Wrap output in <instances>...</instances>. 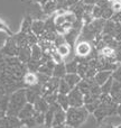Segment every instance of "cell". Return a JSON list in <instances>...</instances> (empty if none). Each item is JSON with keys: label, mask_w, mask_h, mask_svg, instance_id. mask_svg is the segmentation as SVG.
I'll use <instances>...</instances> for the list:
<instances>
[{"label": "cell", "mask_w": 121, "mask_h": 128, "mask_svg": "<svg viewBox=\"0 0 121 128\" xmlns=\"http://www.w3.org/2000/svg\"><path fill=\"white\" fill-rule=\"evenodd\" d=\"M51 54H52V58L55 61V63H63L64 62L63 56L57 52V48H54Z\"/></svg>", "instance_id": "obj_41"}, {"label": "cell", "mask_w": 121, "mask_h": 128, "mask_svg": "<svg viewBox=\"0 0 121 128\" xmlns=\"http://www.w3.org/2000/svg\"><path fill=\"white\" fill-rule=\"evenodd\" d=\"M0 32H3V33L8 34L9 37H12V36L15 35V34H13L12 32L10 30V28H9V27L7 26L6 22H4L2 19H0Z\"/></svg>", "instance_id": "obj_39"}, {"label": "cell", "mask_w": 121, "mask_h": 128, "mask_svg": "<svg viewBox=\"0 0 121 128\" xmlns=\"http://www.w3.org/2000/svg\"><path fill=\"white\" fill-rule=\"evenodd\" d=\"M66 74H67V72H66L65 62L56 63L55 68H54V70H53V76L57 78V79H64Z\"/></svg>", "instance_id": "obj_18"}, {"label": "cell", "mask_w": 121, "mask_h": 128, "mask_svg": "<svg viewBox=\"0 0 121 128\" xmlns=\"http://www.w3.org/2000/svg\"><path fill=\"white\" fill-rule=\"evenodd\" d=\"M66 124V111L58 107L56 109L55 114H54V120H53V126H57V125H65Z\"/></svg>", "instance_id": "obj_12"}, {"label": "cell", "mask_w": 121, "mask_h": 128, "mask_svg": "<svg viewBox=\"0 0 121 128\" xmlns=\"http://www.w3.org/2000/svg\"><path fill=\"white\" fill-rule=\"evenodd\" d=\"M37 83H38V81H37V75H36V73L27 72L26 74H25L24 84L26 86V88H28V86H33Z\"/></svg>", "instance_id": "obj_22"}, {"label": "cell", "mask_w": 121, "mask_h": 128, "mask_svg": "<svg viewBox=\"0 0 121 128\" xmlns=\"http://www.w3.org/2000/svg\"><path fill=\"white\" fill-rule=\"evenodd\" d=\"M71 90H72V89H71V86H68L67 82H66L64 79H61L60 86H58V93H62V94H68Z\"/></svg>", "instance_id": "obj_31"}, {"label": "cell", "mask_w": 121, "mask_h": 128, "mask_svg": "<svg viewBox=\"0 0 121 128\" xmlns=\"http://www.w3.org/2000/svg\"><path fill=\"white\" fill-rule=\"evenodd\" d=\"M94 84H97V83H95V81H94V79L84 78V79L81 80V82L79 83L77 88L82 91V93H83V94H86V93L90 92V90L92 89V86H94Z\"/></svg>", "instance_id": "obj_11"}, {"label": "cell", "mask_w": 121, "mask_h": 128, "mask_svg": "<svg viewBox=\"0 0 121 128\" xmlns=\"http://www.w3.org/2000/svg\"><path fill=\"white\" fill-rule=\"evenodd\" d=\"M80 35H81V32L76 30V29H74L72 27V28H71L70 30H68L67 33L64 35V37H65V40H66V43H67V44L72 47V46H74V45L77 43Z\"/></svg>", "instance_id": "obj_7"}, {"label": "cell", "mask_w": 121, "mask_h": 128, "mask_svg": "<svg viewBox=\"0 0 121 128\" xmlns=\"http://www.w3.org/2000/svg\"><path fill=\"white\" fill-rule=\"evenodd\" d=\"M56 102H57L58 106H60L62 109H64L65 111H67V109L70 108V101H68L67 94H62V93H58L57 101Z\"/></svg>", "instance_id": "obj_24"}, {"label": "cell", "mask_w": 121, "mask_h": 128, "mask_svg": "<svg viewBox=\"0 0 121 128\" xmlns=\"http://www.w3.org/2000/svg\"><path fill=\"white\" fill-rule=\"evenodd\" d=\"M98 128H116V127H113L112 125H101V126H99Z\"/></svg>", "instance_id": "obj_53"}, {"label": "cell", "mask_w": 121, "mask_h": 128, "mask_svg": "<svg viewBox=\"0 0 121 128\" xmlns=\"http://www.w3.org/2000/svg\"><path fill=\"white\" fill-rule=\"evenodd\" d=\"M22 126H26L27 128H34L35 126H37V124L35 122V118L31 117V118H28V119L22 120Z\"/></svg>", "instance_id": "obj_43"}, {"label": "cell", "mask_w": 121, "mask_h": 128, "mask_svg": "<svg viewBox=\"0 0 121 128\" xmlns=\"http://www.w3.org/2000/svg\"><path fill=\"white\" fill-rule=\"evenodd\" d=\"M31 1H34V2H37V4H39L40 6H43V4H45V2H47L48 0H31Z\"/></svg>", "instance_id": "obj_51"}, {"label": "cell", "mask_w": 121, "mask_h": 128, "mask_svg": "<svg viewBox=\"0 0 121 128\" xmlns=\"http://www.w3.org/2000/svg\"><path fill=\"white\" fill-rule=\"evenodd\" d=\"M17 58L21 61L22 63L27 64L31 60V48L30 46H24L19 47V52H18Z\"/></svg>", "instance_id": "obj_13"}, {"label": "cell", "mask_w": 121, "mask_h": 128, "mask_svg": "<svg viewBox=\"0 0 121 128\" xmlns=\"http://www.w3.org/2000/svg\"><path fill=\"white\" fill-rule=\"evenodd\" d=\"M65 66H66V72L67 73H77V68H79V61L74 58L72 61L65 63Z\"/></svg>", "instance_id": "obj_28"}, {"label": "cell", "mask_w": 121, "mask_h": 128, "mask_svg": "<svg viewBox=\"0 0 121 128\" xmlns=\"http://www.w3.org/2000/svg\"><path fill=\"white\" fill-rule=\"evenodd\" d=\"M110 96L112 97L113 102L116 104H120L121 102V82H118L113 80L112 88L110 91Z\"/></svg>", "instance_id": "obj_9"}, {"label": "cell", "mask_w": 121, "mask_h": 128, "mask_svg": "<svg viewBox=\"0 0 121 128\" xmlns=\"http://www.w3.org/2000/svg\"><path fill=\"white\" fill-rule=\"evenodd\" d=\"M117 116L121 117V102L118 104V108H117Z\"/></svg>", "instance_id": "obj_52"}, {"label": "cell", "mask_w": 121, "mask_h": 128, "mask_svg": "<svg viewBox=\"0 0 121 128\" xmlns=\"http://www.w3.org/2000/svg\"><path fill=\"white\" fill-rule=\"evenodd\" d=\"M115 29H116V22L113 20L109 19L106 22V25H104V28H103V32L102 34L103 35H111L113 36L115 35Z\"/></svg>", "instance_id": "obj_25"}, {"label": "cell", "mask_w": 121, "mask_h": 128, "mask_svg": "<svg viewBox=\"0 0 121 128\" xmlns=\"http://www.w3.org/2000/svg\"><path fill=\"white\" fill-rule=\"evenodd\" d=\"M27 99H26V88L18 89L17 91L12 92L9 97V104H8V111L7 116H16L18 117L21 109L26 106Z\"/></svg>", "instance_id": "obj_2"}, {"label": "cell", "mask_w": 121, "mask_h": 128, "mask_svg": "<svg viewBox=\"0 0 121 128\" xmlns=\"http://www.w3.org/2000/svg\"><path fill=\"white\" fill-rule=\"evenodd\" d=\"M117 108H118V104L112 102L110 104H101L99 106V108L93 112L95 119L98 120V122H101L104 118L109 117V116H115L117 115Z\"/></svg>", "instance_id": "obj_3"}, {"label": "cell", "mask_w": 121, "mask_h": 128, "mask_svg": "<svg viewBox=\"0 0 121 128\" xmlns=\"http://www.w3.org/2000/svg\"><path fill=\"white\" fill-rule=\"evenodd\" d=\"M9 97H10V94H6L3 98L0 99V118L7 116L8 104H9Z\"/></svg>", "instance_id": "obj_23"}, {"label": "cell", "mask_w": 121, "mask_h": 128, "mask_svg": "<svg viewBox=\"0 0 121 128\" xmlns=\"http://www.w3.org/2000/svg\"><path fill=\"white\" fill-rule=\"evenodd\" d=\"M68 101H70V107H83L84 106V94L79 88H74L70 91L67 94Z\"/></svg>", "instance_id": "obj_6"}, {"label": "cell", "mask_w": 121, "mask_h": 128, "mask_svg": "<svg viewBox=\"0 0 121 128\" xmlns=\"http://www.w3.org/2000/svg\"><path fill=\"white\" fill-rule=\"evenodd\" d=\"M89 111L85 107H70L66 111V126L71 128H79L88 120Z\"/></svg>", "instance_id": "obj_1"}, {"label": "cell", "mask_w": 121, "mask_h": 128, "mask_svg": "<svg viewBox=\"0 0 121 128\" xmlns=\"http://www.w3.org/2000/svg\"><path fill=\"white\" fill-rule=\"evenodd\" d=\"M28 43H29V46L30 47L33 46V45L38 44V43H39V37H38L35 33L30 32V33H28Z\"/></svg>", "instance_id": "obj_38"}, {"label": "cell", "mask_w": 121, "mask_h": 128, "mask_svg": "<svg viewBox=\"0 0 121 128\" xmlns=\"http://www.w3.org/2000/svg\"><path fill=\"white\" fill-rule=\"evenodd\" d=\"M64 18H65V22H70V24H74V22L77 20L76 16H75L74 14H73L72 11H70V10H67V11L64 12Z\"/></svg>", "instance_id": "obj_36"}, {"label": "cell", "mask_w": 121, "mask_h": 128, "mask_svg": "<svg viewBox=\"0 0 121 128\" xmlns=\"http://www.w3.org/2000/svg\"><path fill=\"white\" fill-rule=\"evenodd\" d=\"M40 7H42L43 12H44L45 15H48V16L53 15L55 11H57V6H56L55 0H48V1L45 2V4Z\"/></svg>", "instance_id": "obj_17"}, {"label": "cell", "mask_w": 121, "mask_h": 128, "mask_svg": "<svg viewBox=\"0 0 121 128\" xmlns=\"http://www.w3.org/2000/svg\"><path fill=\"white\" fill-rule=\"evenodd\" d=\"M112 84H113V78H110L103 86H101V90L102 93H107V94H110V91L111 88H112Z\"/></svg>", "instance_id": "obj_34"}, {"label": "cell", "mask_w": 121, "mask_h": 128, "mask_svg": "<svg viewBox=\"0 0 121 128\" xmlns=\"http://www.w3.org/2000/svg\"><path fill=\"white\" fill-rule=\"evenodd\" d=\"M110 2H111V7H112L115 12L121 11V0H110Z\"/></svg>", "instance_id": "obj_46"}, {"label": "cell", "mask_w": 121, "mask_h": 128, "mask_svg": "<svg viewBox=\"0 0 121 128\" xmlns=\"http://www.w3.org/2000/svg\"><path fill=\"white\" fill-rule=\"evenodd\" d=\"M49 106H51V104H49L43 97H39L37 100H36L35 104H34V108H35V110L38 111V112H43V114H45L47 110H48Z\"/></svg>", "instance_id": "obj_16"}, {"label": "cell", "mask_w": 121, "mask_h": 128, "mask_svg": "<svg viewBox=\"0 0 121 128\" xmlns=\"http://www.w3.org/2000/svg\"><path fill=\"white\" fill-rule=\"evenodd\" d=\"M100 104H101V101H100V99H98L97 101H94V102H91V104H84V107H85L86 110H88L90 114H93L98 108H99Z\"/></svg>", "instance_id": "obj_33"}, {"label": "cell", "mask_w": 121, "mask_h": 128, "mask_svg": "<svg viewBox=\"0 0 121 128\" xmlns=\"http://www.w3.org/2000/svg\"><path fill=\"white\" fill-rule=\"evenodd\" d=\"M55 2H56V6H57V10L67 11L68 9H70L66 0H55Z\"/></svg>", "instance_id": "obj_40"}, {"label": "cell", "mask_w": 121, "mask_h": 128, "mask_svg": "<svg viewBox=\"0 0 121 128\" xmlns=\"http://www.w3.org/2000/svg\"><path fill=\"white\" fill-rule=\"evenodd\" d=\"M52 128H66L65 125H57V126H53Z\"/></svg>", "instance_id": "obj_54"}, {"label": "cell", "mask_w": 121, "mask_h": 128, "mask_svg": "<svg viewBox=\"0 0 121 128\" xmlns=\"http://www.w3.org/2000/svg\"><path fill=\"white\" fill-rule=\"evenodd\" d=\"M26 65H27V70H28V72L37 73L38 70H39V68L42 66V62H40V61H37V60L31 58V60L29 61Z\"/></svg>", "instance_id": "obj_26"}, {"label": "cell", "mask_w": 121, "mask_h": 128, "mask_svg": "<svg viewBox=\"0 0 121 128\" xmlns=\"http://www.w3.org/2000/svg\"><path fill=\"white\" fill-rule=\"evenodd\" d=\"M82 1L85 4H93V6L97 4V0H82Z\"/></svg>", "instance_id": "obj_50"}, {"label": "cell", "mask_w": 121, "mask_h": 128, "mask_svg": "<svg viewBox=\"0 0 121 128\" xmlns=\"http://www.w3.org/2000/svg\"><path fill=\"white\" fill-rule=\"evenodd\" d=\"M112 78H113V80H116V81L121 82V63L118 65V68L113 71Z\"/></svg>", "instance_id": "obj_45"}, {"label": "cell", "mask_w": 121, "mask_h": 128, "mask_svg": "<svg viewBox=\"0 0 121 128\" xmlns=\"http://www.w3.org/2000/svg\"><path fill=\"white\" fill-rule=\"evenodd\" d=\"M34 118H35V122H36V124H37V126L45 125V114L35 111V114H34Z\"/></svg>", "instance_id": "obj_35"}, {"label": "cell", "mask_w": 121, "mask_h": 128, "mask_svg": "<svg viewBox=\"0 0 121 128\" xmlns=\"http://www.w3.org/2000/svg\"><path fill=\"white\" fill-rule=\"evenodd\" d=\"M45 32H56V24H55V16H49L45 20Z\"/></svg>", "instance_id": "obj_30"}, {"label": "cell", "mask_w": 121, "mask_h": 128, "mask_svg": "<svg viewBox=\"0 0 121 128\" xmlns=\"http://www.w3.org/2000/svg\"><path fill=\"white\" fill-rule=\"evenodd\" d=\"M92 16L94 19H99V18H102V8L98 4H94L92 10Z\"/></svg>", "instance_id": "obj_42"}, {"label": "cell", "mask_w": 121, "mask_h": 128, "mask_svg": "<svg viewBox=\"0 0 121 128\" xmlns=\"http://www.w3.org/2000/svg\"><path fill=\"white\" fill-rule=\"evenodd\" d=\"M71 51H72V48H71V46L67 44V43H66V44L61 45L60 47H57V52L61 54L62 56H63V58H67V56L70 55Z\"/></svg>", "instance_id": "obj_32"}, {"label": "cell", "mask_w": 121, "mask_h": 128, "mask_svg": "<svg viewBox=\"0 0 121 128\" xmlns=\"http://www.w3.org/2000/svg\"><path fill=\"white\" fill-rule=\"evenodd\" d=\"M68 10L72 11V12L76 16L77 19H82V18H83V16H84V14H85V10H84V4H83V1H82V0L79 2V4H74V6L70 7V9H68Z\"/></svg>", "instance_id": "obj_20"}, {"label": "cell", "mask_w": 121, "mask_h": 128, "mask_svg": "<svg viewBox=\"0 0 121 128\" xmlns=\"http://www.w3.org/2000/svg\"><path fill=\"white\" fill-rule=\"evenodd\" d=\"M94 45H92V43L85 40H77V43L75 44V56L79 58H89L90 54L92 53Z\"/></svg>", "instance_id": "obj_4"}, {"label": "cell", "mask_w": 121, "mask_h": 128, "mask_svg": "<svg viewBox=\"0 0 121 128\" xmlns=\"http://www.w3.org/2000/svg\"><path fill=\"white\" fill-rule=\"evenodd\" d=\"M31 32L35 33L39 37L45 33V20L43 19H35L31 26Z\"/></svg>", "instance_id": "obj_15"}, {"label": "cell", "mask_w": 121, "mask_h": 128, "mask_svg": "<svg viewBox=\"0 0 121 128\" xmlns=\"http://www.w3.org/2000/svg\"><path fill=\"white\" fill-rule=\"evenodd\" d=\"M33 22H34V19L31 18L30 15H27L26 17L22 19L21 22V25H20V32L22 33H30L31 32V26H33Z\"/></svg>", "instance_id": "obj_21"}, {"label": "cell", "mask_w": 121, "mask_h": 128, "mask_svg": "<svg viewBox=\"0 0 121 128\" xmlns=\"http://www.w3.org/2000/svg\"><path fill=\"white\" fill-rule=\"evenodd\" d=\"M6 94H8V93H7V90H6V86H4L3 84H0V99L3 98Z\"/></svg>", "instance_id": "obj_48"}, {"label": "cell", "mask_w": 121, "mask_h": 128, "mask_svg": "<svg viewBox=\"0 0 121 128\" xmlns=\"http://www.w3.org/2000/svg\"><path fill=\"white\" fill-rule=\"evenodd\" d=\"M113 71H98V73L94 76V81L97 84H99L100 86H103L110 78H112Z\"/></svg>", "instance_id": "obj_10"}, {"label": "cell", "mask_w": 121, "mask_h": 128, "mask_svg": "<svg viewBox=\"0 0 121 128\" xmlns=\"http://www.w3.org/2000/svg\"><path fill=\"white\" fill-rule=\"evenodd\" d=\"M113 15H115V11L111 7V2H109V4H107L106 7L102 8V18L106 20H109L112 18Z\"/></svg>", "instance_id": "obj_29"}, {"label": "cell", "mask_w": 121, "mask_h": 128, "mask_svg": "<svg viewBox=\"0 0 121 128\" xmlns=\"http://www.w3.org/2000/svg\"><path fill=\"white\" fill-rule=\"evenodd\" d=\"M111 20H113L115 22H121V11H118V12H115V15L112 16Z\"/></svg>", "instance_id": "obj_47"}, {"label": "cell", "mask_w": 121, "mask_h": 128, "mask_svg": "<svg viewBox=\"0 0 121 128\" xmlns=\"http://www.w3.org/2000/svg\"><path fill=\"white\" fill-rule=\"evenodd\" d=\"M13 40H16L17 45L19 47H24V46H29V43H28V34L26 33H22V32H19L17 33L16 35L12 36Z\"/></svg>", "instance_id": "obj_19"}, {"label": "cell", "mask_w": 121, "mask_h": 128, "mask_svg": "<svg viewBox=\"0 0 121 128\" xmlns=\"http://www.w3.org/2000/svg\"><path fill=\"white\" fill-rule=\"evenodd\" d=\"M54 46L57 48V47H60L61 45H63V44H66V40H65V37H64V35H60L58 34L57 35V37H56V40H54Z\"/></svg>", "instance_id": "obj_44"}, {"label": "cell", "mask_w": 121, "mask_h": 128, "mask_svg": "<svg viewBox=\"0 0 121 128\" xmlns=\"http://www.w3.org/2000/svg\"><path fill=\"white\" fill-rule=\"evenodd\" d=\"M36 75H37V81H38V83L42 84V86L46 84L47 82L49 81V79L52 78V76H49V75H46V74H44V73H39V72L36 73Z\"/></svg>", "instance_id": "obj_37"}, {"label": "cell", "mask_w": 121, "mask_h": 128, "mask_svg": "<svg viewBox=\"0 0 121 128\" xmlns=\"http://www.w3.org/2000/svg\"><path fill=\"white\" fill-rule=\"evenodd\" d=\"M67 1V4H68V7H72V6H74V4H79L81 0H66Z\"/></svg>", "instance_id": "obj_49"}, {"label": "cell", "mask_w": 121, "mask_h": 128, "mask_svg": "<svg viewBox=\"0 0 121 128\" xmlns=\"http://www.w3.org/2000/svg\"><path fill=\"white\" fill-rule=\"evenodd\" d=\"M35 111L36 110H35V108H34V104L27 102L26 106H25L24 108L21 109V111L19 112L18 118H19L21 122H22V120H25V119H28V118H31V117H34Z\"/></svg>", "instance_id": "obj_8"}, {"label": "cell", "mask_w": 121, "mask_h": 128, "mask_svg": "<svg viewBox=\"0 0 121 128\" xmlns=\"http://www.w3.org/2000/svg\"><path fill=\"white\" fill-rule=\"evenodd\" d=\"M64 80L68 83V86H71V89H74L79 86V83L81 82L82 78L77 73H67V74L65 75V78H64Z\"/></svg>", "instance_id": "obj_14"}, {"label": "cell", "mask_w": 121, "mask_h": 128, "mask_svg": "<svg viewBox=\"0 0 121 128\" xmlns=\"http://www.w3.org/2000/svg\"><path fill=\"white\" fill-rule=\"evenodd\" d=\"M30 48H31V58L37 60V61L42 60V58H43V50L40 48L39 45H38V44L33 45Z\"/></svg>", "instance_id": "obj_27"}, {"label": "cell", "mask_w": 121, "mask_h": 128, "mask_svg": "<svg viewBox=\"0 0 121 128\" xmlns=\"http://www.w3.org/2000/svg\"><path fill=\"white\" fill-rule=\"evenodd\" d=\"M18 52H19V46L17 45L16 40H13V37H8L0 53L3 54L4 58H11V56H17Z\"/></svg>", "instance_id": "obj_5"}]
</instances>
